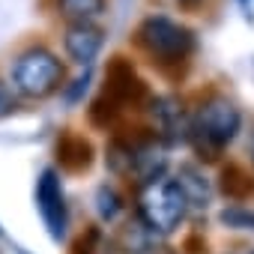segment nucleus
I'll use <instances>...</instances> for the list:
<instances>
[{"label": "nucleus", "mask_w": 254, "mask_h": 254, "mask_svg": "<svg viewBox=\"0 0 254 254\" xmlns=\"http://www.w3.org/2000/svg\"><path fill=\"white\" fill-rule=\"evenodd\" d=\"M242 126V114L239 108L227 99V96H209L197 105L194 117L189 120V141L194 147V153L203 162H215L224 147L236 138Z\"/></svg>", "instance_id": "f257e3e1"}, {"label": "nucleus", "mask_w": 254, "mask_h": 254, "mask_svg": "<svg viewBox=\"0 0 254 254\" xmlns=\"http://www.w3.org/2000/svg\"><path fill=\"white\" fill-rule=\"evenodd\" d=\"M189 212V200L177 180H153L138 189V218L156 233V236H171Z\"/></svg>", "instance_id": "f03ea898"}, {"label": "nucleus", "mask_w": 254, "mask_h": 254, "mask_svg": "<svg viewBox=\"0 0 254 254\" xmlns=\"http://www.w3.org/2000/svg\"><path fill=\"white\" fill-rule=\"evenodd\" d=\"M138 45L162 66H171V63H186L194 51V33L168 18V15H147L141 24H138V33H135Z\"/></svg>", "instance_id": "7ed1b4c3"}, {"label": "nucleus", "mask_w": 254, "mask_h": 254, "mask_svg": "<svg viewBox=\"0 0 254 254\" xmlns=\"http://www.w3.org/2000/svg\"><path fill=\"white\" fill-rule=\"evenodd\" d=\"M63 63L57 60L54 51L36 45L27 48L24 54H18L15 66H12V84L21 96L27 99H48L63 87Z\"/></svg>", "instance_id": "20e7f679"}, {"label": "nucleus", "mask_w": 254, "mask_h": 254, "mask_svg": "<svg viewBox=\"0 0 254 254\" xmlns=\"http://www.w3.org/2000/svg\"><path fill=\"white\" fill-rule=\"evenodd\" d=\"M36 206H39V215H42L51 239H63L66 224H69V209H66V194H63L60 174L54 168H45L36 180Z\"/></svg>", "instance_id": "39448f33"}, {"label": "nucleus", "mask_w": 254, "mask_h": 254, "mask_svg": "<svg viewBox=\"0 0 254 254\" xmlns=\"http://www.w3.org/2000/svg\"><path fill=\"white\" fill-rule=\"evenodd\" d=\"M102 96H105L111 105H117L120 111H126L129 105L135 108V105H141V102H150L147 84L135 75V69H132L129 63H126L123 57H114V60H111Z\"/></svg>", "instance_id": "423d86ee"}, {"label": "nucleus", "mask_w": 254, "mask_h": 254, "mask_svg": "<svg viewBox=\"0 0 254 254\" xmlns=\"http://www.w3.org/2000/svg\"><path fill=\"white\" fill-rule=\"evenodd\" d=\"M150 114H153V135L162 144L186 141L189 117H186L180 99H174V96H153L150 99Z\"/></svg>", "instance_id": "0eeeda50"}, {"label": "nucleus", "mask_w": 254, "mask_h": 254, "mask_svg": "<svg viewBox=\"0 0 254 254\" xmlns=\"http://www.w3.org/2000/svg\"><path fill=\"white\" fill-rule=\"evenodd\" d=\"M165 168H168V153H165V144L153 132L147 138L132 141V168H129V177H135L138 186L162 180Z\"/></svg>", "instance_id": "6e6552de"}, {"label": "nucleus", "mask_w": 254, "mask_h": 254, "mask_svg": "<svg viewBox=\"0 0 254 254\" xmlns=\"http://www.w3.org/2000/svg\"><path fill=\"white\" fill-rule=\"evenodd\" d=\"M63 45H66V54L78 63V66H90L102 45H105V33L102 27H96L93 21H81V24H69L66 33H63Z\"/></svg>", "instance_id": "1a4fd4ad"}, {"label": "nucleus", "mask_w": 254, "mask_h": 254, "mask_svg": "<svg viewBox=\"0 0 254 254\" xmlns=\"http://www.w3.org/2000/svg\"><path fill=\"white\" fill-rule=\"evenodd\" d=\"M57 159H60V168L63 171H72V174H81L93 165V144L84 138V135H75V132H66L60 141H57Z\"/></svg>", "instance_id": "9d476101"}, {"label": "nucleus", "mask_w": 254, "mask_h": 254, "mask_svg": "<svg viewBox=\"0 0 254 254\" xmlns=\"http://www.w3.org/2000/svg\"><path fill=\"white\" fill-rule=\"evenodd\" d=\"M153 230L141 221V218H135V221H129V224H123V230H120V236L114 239V245L120 248V251H126V254H147L150 251V245H153Z\"/></svg>", "instance_id": "9b49d317"}, {"label": "nucleus", "mask_w": 254, "mask_h": 254, "mask_svg": "<svg viewBox=\"0 0 254 254\" xmlns=\"http://www.w3.org/2000/svg\"><path fill=\"white\" fill-rule=\"evenodd\" d=\"M177 186L183 189V194H186L189 206H197V209H203V206L209 203V186H206V177H203L197 168H191V165L180 168Z\"/></svg>", "instance_id": "f8f14e48"}, {"label": "nucleus", "mask_w": 254, "mask_h": 254, "mask_svg": "<svg viewBox=\"0 0 254 254\" xmlns=\"http://www.w3.org/2000/svg\"><path fill=\"white\" fill-rule=\"evenodd\" d=\"M57 9L72 24H81V21H93L105 12V0H57Z\"/></svg>", "instance_id": "ddd939ff"}, {"label": "nucleus", "mask_w": 254, "mask_h": 254, "mask_svg": "<svg viewBox=\"0 0 254 254\" xmlns=\"http://www.w3.org/2000/svg\"><path fill=\"white\" fill-rule=\"evenodd\" d=\"M221 191H224V197H230V200H245V197L254 191V183H251V177H248L239 165H227V168L221 171Z\"/></svg>", "instance_id": "4468645a"}, {"label": "nucleus", "mask_w": 254, "mask_h": 254, "mask_svg": "<svg viewBox=\"0 0 254 254\" xmlns=\"http://www.w3.org/2000/svg\"><path fill=\"white\" fill-rule=\"evenodd\" d=\"M72 251L75 254H117V245H114V239L102 227H90V230H84L78 236Z\"/></svg>", "instance_id": "2eb2a0df"}, {"label": "nucleus", "mask_w": 254, "mask_h": 254, "mask_svg": "<svg viewBox=\"0 0 254 254\" xmlns=\"http://www.w3.org/2000/svg\"><path fill=\"white\" fill-rule=\"evenodd\" d=\"M96 212L102 221H117L123 212V197L111 186H99L96 189Z\"/></svg>", "instance_id": "dca6fc26"}, {"label": "nucleus", "mask_w": 254, "mask_h": 254, "mask_svg": "<svg viewBox=\"0 0 254 254\" xmlns=\"http://www.w3.org/2000/svg\"><path fill=\"white\" fill-rule=\"evenodd\" d=\"M221 221L230 224V227H245V230H251V227H254V212H248V209H242V206L224 209V212H221Z\"/></svg>", "instance_id": "f3484780"}, {"label": "nucleus", "mask_w": 254, "mask_h": 254, "mask_svg": "<svg viewBox=\"0 0 254 254\" xmlns=\"http://www.w3.org/2000/svg\"><path fill=\"white\" fill-rule=\"evenodd\" d=\"M12 111H15V99H12L9 93L0 90V117H6V114H12Z\"/></svg>", "instance_id": "a211bd4d"}, {"label": "nucleus", "mask_w": 254, "mask_h": 254, "mask_svg": "<svg viewBox=\"0 0 254 254\" xmlns=\"http://www.w3.org/2000/svg\"><path fill=\"white\" fill-rule=\"evenodd\" d=\"M248 153H251V162H254V132H251V144H248Z\"/></svg>", "instance_id": "6ab92c4d"}, {"label": "nucleus", "mask_w": 254, "mask_h": 254, "mask_svg": "<svg viewBox=\"0 0 254 254\" xmlns=\"http://www.w3.org/2000/svg\"><path fill=\"white\" fill-rule=\"evenodd\" d=\"M180 3H197V0H180Z\"/></svg>", "instance_id": "aec40b11"}]
</instances>
